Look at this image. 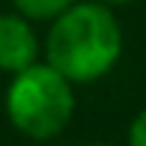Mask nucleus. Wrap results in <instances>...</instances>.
Wrapping results in <instances>:
<instances>
[{
  "mask_svg": "<svg viewBox=\"0 0 146 146\" xmlns=\"http://www.w3.org/2000/svg\"><path fill=\"white\" fill-rule=\"evenodd\" d=\"M128 146H146V110H140V113L134 116V122H131Z\"/></svg>",
  "mask_w": 146,
  "mask_h": 146,
  "instance_id": "5",
  "label": "nucleus"
},
{
  "mask_svg": "<svg viewBox=\"0 0 146 146\" xmlns=\"http://www.w3.org/2000/svg\"><path fill=\"white\" fill-rule=\"evenodd\" d=\"M6 113L21 134L48 140L69 125L75 113L72 81L51 66H30L18 72L6 92Z\"/></svg>",
  "mask_w": 146,
  "mask_h": 146,
  "instance_id": "2",
  "label": "nucleus"
},
{
  "mask_svg": "<svg viewBox=\"0 0 146 146\" xmlns=\"http://www.w3.org/2000/svg\"><path fill=\"white\" fill-rule=\"evenodd\" d=\"M48 66L72 84L108 75L122 54V30L104 3H75L54 18L45 42Z\"/></svg>",
  "mask_w": 146,
  "mask_h": 146,
  "instance_id": "1",
  "label": "nucleus"
},
{
  "mask_svg": "<svg viewBox=\"0 0 146 146\" xmlns=\"http://www.w3.org/2000/svg\"><path fill=\"white\" fill-rule=\"evenodd\" d=\"M90 146H108V143H90Z\"/></svg>",
  "mask_w": 146,
  "mask_h": 146,
  "instance_id": "7",
  "label": "nucleus"
},
{
  "mask_svg": "<svg viewBox=\"0 0 146 146\" xmlns=\"http://www.w3.org/2000/svg\"><path fill=\"white\" fill-rule=\"evenodd\" d=\"M39 42L24 15H0V69L18 72L36 66Z\"/></svg>",
  "mask_w": 146,
  "mask_h": 146,
  "instance_id": "3",
  "label": "nucleus"
},
{
  "mask_svg": "<svg viewBox=\"0 0 146 146\" xmlns=\"http://www.w3.org/2000/svg\"><path fill=\"white\" fill-rule=\"evenodd\" d=\"M98 3H113V6H122V3H134V0H98Z\"/></svg>",
  "mask_w": 146,
  "mask_h": 146,
  "instance_id": "6",
  "label": "nucleus"
},
{
  "mask_svg": "<svg viewBox=\"0 0 146 146\" xmlns=\"http://www.w3.org/2000/svg\"><path fill=\"white\" fill-rule=\"evenodd\" d=\"M18 9V15L33 18V21H45V18H57L66 9H72L81 0H12Z\"/></svg>",
  "mask_w": 146,
  "mask_h": 146,
  "instance_id": "4",
  "label": "nucleus"
}]
</instances>
